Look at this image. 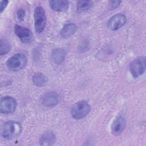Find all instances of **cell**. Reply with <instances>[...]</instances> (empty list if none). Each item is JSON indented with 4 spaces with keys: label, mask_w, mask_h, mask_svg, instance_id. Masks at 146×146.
<instances>
[{
    "label": "cell",
    "mask_w": 146,
    "mask_h": 146,
    "mask_svg": "<svg viewBox=\"0 0 146 146\" xmlns=\"http://www.w3.org/2000/svg\"><path fill=\"white\" fill-rule=\"evenodd\" d=\"M125 127L126 120L125 117L122 115H118L111 125V132L114 135H119L124 131Z\"/></svg>",
    "instance_id": "9c48e42d"
},
{
    "label": "cell",
    "mask_w": 146,
    "mask_h": 146,
    "mask_svg": "<svg viewBox=\"0 0 146 146\" xmlns=\"http://www.w3.org/2000/svg\"><path fill=\"white\" fill-rule=\"evenodd\" d=\"M91 107L88 103L84 100L75 103L71 108V115L75 119H81L84 117L90 111Z\"/></svg>",
    "instance_id": "7a4b0ae2"
},
{
    "label": "cell",
    "mask_w": 146,
    "mask_h": 146,
    "mask_svg": "<svg viewBox=\"0 0 146 146\" xmlns=\"http://www.w3.org/2000/svg\"><path fill=\"white\" fill-rule=\"evenodd\" d=\"M34 27L38 33H42L45 27L46 23V16L43 8L41 6L35 7L34 13Z\"/></svg>",
    "instance_id": "277c9868"
},
{
    "label": "cell",
    "mask_w": 146,
    "mask_h": 146,
    "mask_svg": "<svg viewBox=\"0 0 146 146\" xmlns=\"http://www.w3.org/2000/svg\"><path fill=\"white\" fill-rule=\"evenodd\" d=\"M17 107L15 99L11 96H5L1 98L0 111L2 113L10 114L14 112Z\"/></svg>",
    "instance_id": "8992f818"
},
{
    "label": "cell",
    "mask_w": 146,
    "mask_h": 146,
    "mask_svg": "<svg viewBox=\"0 0 146 146\" xmlns=\"http://www.w3.org/2000/svg\"><path fill=\"white\" fill-rule=\"evenodd\" d=\"M126 17L122 14H117L112 16L107 22L108 28L112 31L117 30L126 23Z\"/></svg>",
    "instance_id": "ba28073f"
},
{
    "label": "cell",
    "mask_w": 146,
    "mask_h": 146,
    "mask_svg": "<svg viewBox=\"0 0 146 146\" xmlns=\"http://www.w3.org/2000/svg\"><path fill=\"white\" fill-rule=\"evenodd\" d=\"M9 3L8 1H1L0 4V12L2 13Z\"/></svg>",
    "instance_id": "ffe728a7"
},
{
    "label": "cell",
    "mask_w": 146,
    "mask_h": 146,
    "mask_svg": "<svg viewBox=\"0 0 146 146\" xmlns=\"http://www.w3.org/2000/svg\"><path fill=\"white\" fill-rule=\"evenodd\" d=\"M55 141V135L52 131H47L43 133L39 140L40 145H51Z\"/></svg>",
    "instance_id": "4fadbf2b"
},
{
    "label": "cell",
    "mask_w": 146,
    "mask_h": 146,
    "mask_svg": "<svg viewBox=\"0 0 146 146\" xmlns=\"http://www.w3.org/2000/svg\"><path fill=\"white\" fill-rule=\"evenodd\" d=\"M76 30V26L74 23L65 24L60 31V35L62 37L67 38L73 35Z\"/></svg>",
    "instance_id": "5bb4252c"
},
{
    "label": "cell",
    "mask_w": 146,
    "mask_h": 146,
    "mask_svg": "<svg viewBox=\"0 0 146 146\" xmlns=\"http://www.w3.org/2000/svg\"><path fill=\"white\" fill-rule=\"evenodd\" d=\"M51 8L59 12H65L69 7V2L67 1L52 0L49 1Z\"/></svg>",
    "instance_id": "8fae6325"
},
{
    "label": "cell",
    "mask_w": 146,
    "mask_h": 146,
    "mask_svg": "<svg viewBox=\"0 0 146 146\" xmlns=\"http://www.w3.org/2000/svg\"><path fill=\"white\" fill-rule=\"evenodd\" d=\"M60 100L59 95L54 91H49L44 94L41 101L42 104L46 107H52L56 105Z\"/></svg>",
    "instance_id": "30bf717a"
},
{
    "label": "cell",
    "mask_w": 146,
    "mask_h": 146,
    "mask_svg": "<svg viewBox=\"0 0 146 146\" xmlns=\"http://www.w3.org/2000/svg\"><path fill=\"white\" fill-rule=\"evenodd\" d=\"M14 29L15 34L22 42L29 43L33 40V34L29 29L18 25H15Z\"/></svg>",
    "instance_id": "52a82bcc"
},
{
    "label": "cell",
    "mask_w": 146,
    "mask_h": 146,
    "mask_svg": "<svg viewBox=\"0 0 146 146\" xmlns=\"http://www.w3.org/2000/svg\"><path fill=\"white\" fill-rule=\"evenodd\" d=\"M121 2L120 1H112L109 4V10H113L117 8Z\"/></svg>",
    "instance_id": "d6986e66"
},
{
    "label": "cell",
    "mask_w": 146,
    "mask_h": 146,
    "mask_svg": "<svg viewBox=\"0 0 146 146\" xmlns=\"http://www.w3.org/2000/svg\"><path fill=\"white\" fill-rule=\"evenodd\" d=\"M129 69L131 75L135 78H138L142 75L145 70V59L140 57L133 60L129 66Z\"/></svg>",
    "instance_id": "5b68a950"
},
{
    "label": "cell",
    "mask_w": 146,
    "mask_h": 146,
    "mask_svg": "<svg viewBox=\"0 0 146 146\" xmlns=\"http://www.w3.org/2000/svg\"><path fill=\"white\" fill-rule=\"evenodd\" d=\"M27 62V58L23 54H16L7 59L6 64L10 70L18 71L26 66Z\"/></svg>",
    "instance_id": "3957f363"
},
{
    "label": "cell",
    "mask_w": 146,
    "mask_h": 146,
    "mask_svg": "<svg viewBox=\"0 0 146 146\" xmlns=\"http://www.w3.org/2000/svg\"><path fill=\"white\" fill-rule=\"evenodd\" d=\"M48 81L47 76L41 72L35 73L33 77V82L34 84L38 87L44 86Z\"/></svg>",
    "instance_id": "9a60e30c"
},
{
    "label": "cell",
    "mask_w": 146,
    "mask_h": 146,
    "mask_svg": "<svg viewBox=\"0 0 146 146\" xmlns=\"http://www.w3.org/2000/svg\"><path fill=\"white\" fill-rule=\"evenodd\" d=\"M66 55V51L63 48H56L52 51V58L56 64H60L64 61Z\"/></svg>",
    "instance_id": "7c38bea8"
},
{
    "label": "cell",
    "mask_w": 146,
    "mask_h": 146,
    "mask_svg": "<svg viewBox=\"0 0 146 146\" xmlns=\"http://www.w3.org/2000/svg\"><path fill=\"white\" fill-rule=\"evenodd\" d=\"M21 125L14 121H8L2 127V136L7 140H12L17 137L22 131Z\"/></svg>",
    "instance_id": "6da1fadb"
},
{
    "label": "cell",
    "mask_w": 146,
    "mask_h": 146,
    "mask_svg": "<svg viewBox=\"0 0 146 146\" xmlns=\"http://www.w3.org/2000/svg\"><path fill=\"white\" fill-rule=\"evenodd\" d=\"M17 17L19 21H22L25 17V11L23 9H19L17 10Z\"/></svg>",
    "instance_id": "ac0fdd59"
},
{
    "label": "cell",
    "mask_w": 146,
    "mask_h": 146,
    "mask_svg": "<svg viewBox=\"0 0 146 146\" xmlns=\"http://www.w3.org/2000/svg\"><path fill=\"white\" fill-rule=\"evenodd\" d=\"M10 50L9 43L5 39H1L0 41V54L3 55L7 54Z\"/></svg>",
    "instance_id": "e0dca14e"
},
{
    "label": "cell",
    "mask_w": 146,
    "mask_h": 146,
    "mask_svg": "<svg viewBox=\"0 0 146 146\" xmlns=\"http://www.w3.org/2000/svg\"><path fill=\"white\" fill-rule=\"evenodd\" d=\"M92 5L93 2L91 1H79L77 2L76 10L79 13H83L89 10Z\"/></svg>",
    "instance_id": "2e32d148"
}]
</instances>
